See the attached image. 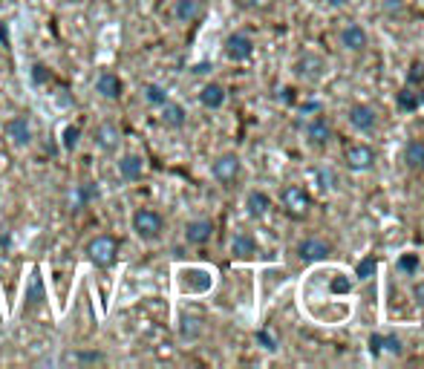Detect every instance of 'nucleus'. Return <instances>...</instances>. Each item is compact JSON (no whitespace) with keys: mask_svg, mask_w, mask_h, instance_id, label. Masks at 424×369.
I'll return each mask as SVG.
<instances>
[{"mask_svg":"<svg viewBox=\"0 0 424 369\" xmlns=\"http://www.w3.org/2000/svg\"><path fill=\"white\" fill-rule=\"evenodd\" d=\"M416 297H418V303L424 306V283H418V286H416Z\"/></svg>","mask_w":424,"mask_h":369,"instance_id":"42","label":"nucleus"},{"mask_svg":"<svg viewBox=\"0 0 424 369\" xmlns=\"http://www.w3.org/2000/svg\"><path fill=\"white\" fill-rule=\"evenodd\" d=\"M95 194H99V190H93V188H87V185H78L75 194H73V205H75V208H78V205H87Z\"/></svg>","mask_w":424,"mask_h":369,"instance_id":"32","label":"nucleus"},{"mask_svg":"<svg viewBox=\"0 0 424 369\" xmlns=\"http://www.w3.org/2000/svg\"><path fill=\"white\" fill-rule=\"evenodd\" d=\"M130 226H133V234L139 239H159V234L165 231V219H162V214L151 211V208H139V211L130 217Z\"/></svg>","mask_w":424,"mask_h":369,"instance_id":"1","label":"nucleus"},{"mask_svg":"<svg viewBox=\"0 0 424 369\" xmlns=\"http://www.w3.org/2000/svg\"><path fill=\"white\" fill-rule=\"evenodd\" d=\"M340 43H344V50H349V52H361L367 46V32L361 26L349 23V26L340 29Z\"/></svg>","mask_w":424,"mask_h":369,"instance_id":"16","label":"nucleus"},{"mask_svg":"<svg viewBox=\"0 0 424 369\" xmlns=\"http://www.w3.org/2000/svg\"><path fill=\"white\" fill-rule=\"evenodd\" d=\"M347 165L352 170H369L375 165V150L369 148V144H352V148L347 150Z\"/></svg>","mask_w":424,"mask_h":369,"instance_id":"12","label":"nucleus"},{"mask_svg":"<svg viewBox=\"0 0 424 369\" xmlns=\"http://www.w3.org/2000/svg\"><path fill=\"white\" fill-rule=\"evenodd\" d=\"M269 3L271 0H237V6H242V9H263Z\"/></svg>","mask_w":424,"mask_h":369,"instance_id":"37","label":"nucleus"},{"mask_svg":"<svg viewBox=\"0 0 424 369\" xmlns=\"http://www.w3.org/2000/svg\"><path fill=\"white\" fill-rule=\"evenodd\" d=\"M306 136H309V141H312V144H318V148L329 144V139H332V124H329V119L315 116L312 121H309V127H306Z\"/></svg>","mask_w":424,"mask_h":369,"instance_id":"13","label":"nucleus"},{"mask_svg":"<svg viewBox=\"0 0 424 369\" xmlns=\"http://www.w3.org/2000/svg\"><path fill=\"white\" fill-rule=\"evenodd\" d=\"M329 254H332V243L323 237H306L298 246V257L303 263H323Z\"/></svg>","mask_w":424,"mask_h":369,"instance_id":"5","label":"nucleus"},{"mask_svg":"<svg viewBox=\"0 0 424 369\" xmlns=\"http://www.w3.org/2000/svg\"><path fill=\"white\" fill-rule=\"evenodd\" d=\"M87 257H90V263L93 266H99V268H110L113 263H116V257H119V243L113 237L102 234V237H95L90 239V246H87Z\"/></svg>","mask_w":424,"mask_h":369,"instance_id":"2","label":"nucleus"},{"mask_svg":"<svg viewBox=\"0 0 424 369\" xmlns=\"http://www.w3.org/2000/svg\"><path fill=\"white\" fill-rule=\"evenodd\" d=\"M23 300L29 303V306H38V303H44V300H46V295H44V277L38 275V271L29 277V286H26V295H23Z\"/></svg>","mask_w":424,"mask_h":369,"instance_id":"23","label":"nucleus"},{"mask_svg":"<svg viewBox=\"0 0 424 369\" xmlns=\"http://www.w3.org/2000/svg\"><path fill=\"white\" fill-rule=\"evenodd\" d=\"M32 81H35V84L50 81V70H46L44 63H35V67H32Z\"/></svg>","mask_w":424,"mask_h":369,"instance_id":"35","label":"nucleus"},{"mask_svg":"<svg viewBox=\"0 0 424 369\" xmlns=\"http://www.w3.org/2000/svg\"><path fill=\"white\" fill-rule=\"evenodd\" d=\"M142 173H144V159L136 156V153H127L119 159V176L124 182H136L142 179Z\"/></svg>","mask_w":424,"mask_h":369,"instance_id":"14","label":"nucleus"},{"mask_svg":"<svg viewBox=\"0 0 424 369\" xmlns=\"http://www.w3.org/2000/svg\"><path fill=\"white\" fill-rule=\"evenodd\" d=\"M197 14H200V3H197V0H176V6H173V18H176L179 23L193 21Z\"/></svg>","mask_w":424,"mask_h":369,"instance_id":"24","label":"nucleus"},{"mask_svg":"<svg viewBox=\"0 0 424 369\" xmlns=\"http://www.w3.org/2000/svg\"><path fill=\"white\" fill-rule=\"evenodd\" d=\"M211 173L214 179L222 182V185H231L237 176H240V156L237 153H222L214 165H211Z\"/></svg>","mask_w":424,"mask_h":369,"instance_id":"6","label":"nucleus"},{"mask_svg":"<svg viewBox=\"0 0 424 369\" xmlns=\"http://www.w3.org/2000/svg\"><path fill=\"white\" fill-rule=\"evenodd\" d=\"M300 113H303V116H312V113H320V101H306V104L300 107Z\"/></svg>","mask_w":424,"mask_h":369,"instance_id":"39","label":"nucleus"},{"mask_svg":"<svg viewBox=\"0 0 424 369\" xmlns=\"http://www.w3.org/2000/svg\"><path fill=\"white\" fill-rule=\"evenodd\" d=\"M280 92H283V95H280L283 104H295V90H291V87H283Z\"/></svg>","mask_w":424,"mask_h":369,"instance_id":"41","label":"nucleus"},{"mask_svg":"<svg viewBox=\"0 0 424 369\" xmlns=\"http://www.w3.org/2000/svg\"><path fill=\"white\" fill-rule=\"evenodd\" d=\"M179 332H182V338H197L200 335V320L197 317H182V326H179Z\"/></svg>","mask_w":424,"mask_h":369,"instance_id":"31","label":"nucleus"},{"mask_svg":"<svg viewBox=\"0 0 424 369\" xmlns=\"http://www.w3.org/2000/svg\"><path fill=\"white\" fill-rule=\"evenodd\" d=\"M200 104L205 107V110H220L222 104H225V87L222 84H205L202 90H200Z\"/></svg>","mask_w":424,"mask_h":369,"instance_id":"20","label":"nucleus"},{"mask_svg":"<svg viewBox=\"0 0 424 369\" xmlns=\"http://www.w3.org/2000/svg\"><path fill=\"white\" fill-rule=\"evenodd\" d=\"M211 286H214V277H211V271H205V268H182L179 271V288L188 295H202Z\"/></svg>","mask_w":424,"mask_h":369,"instance_id":"4","label":"nucleus"},{"mask_svg":"<svg viewBox=\"0 0 424 369\" xmlns=\"http://www.w3.org/2000/svg\"><path fill=\"white\" fill-rule=\"evenodd\" d=\"M418 266H421L418 254H401L398 257V271H401V275H407V277H413L418 271Z\"/></svg>","mask_w":424,"mask_h":369,"instance_id":"29","label":"nucleus"},{"mask_svg":"<svg viewBox=\"0 0 424 369\" xmlns=\"http://www.w3.org/2000/svg\"><path fill=\"white\" fill-rule=\"evenodd\" d=\"M323 58H318V55H303L300 61H298V75L300 78H306V81H318V78H323Z\"/></svg>","mask_w":424,"mask_h":369,"instance_id":"19","label":"nucleus"},{"mask_svg":"<svg viewBox=\"0 0 424 369\" xmlns=\"http://www.w3.org/2000/svg\"><path fill=\"white\" fill-rule=\"evenodd\" d=\"M254 52V41L246 35V32H231L225 38V55L231 61H249Z\"/></svg>","mask_w":424,"mask_h":369,"instance_id":"7","label":"nucleus"},{"mask_svg":"<svg viewBox=\"0 0 424 369\" xmlns=\"http://www.w3.org/2000/svg\"><path fill=\"white\" fill-rule=\"evenodd\" d=\"M389 355H401V341L396 338V335H384V343H381Z\"/></svg>","mask_w":424,"mask_h":369,"instance_id":"34","label":"nucleus"},{"mask_svg":"<svg viewBox=\"0 0 424 369\" xmlns=\"http://www.w3.org/2000/svg\"><path fill=\"white\" fill-rule=\"evenodd\" d=\"M315 179L320 182V188H335V176L329 170H318L315 173Z\"/></svg>","mask_w":424,"mask_h":369,"instance_id":"36","label":"nucleus"},{"mask_svg":"<svg viewBox=\"0 0 424 369\" xmlns=\"http://www.w3.org/2000/svg\"><path fill=\"white\" fill-rule=\"evenodd\" d=\"M404 165L410 168V170H424V141L421 139L407 141V148H404Z\"/></svg>","mask_w":424,"mask_h":369,"instance_id":"22","label":"nucleus"},{"mask_svg":"<svg viewBox=\"0 0 424 369\" xmlns=\"http://www.w3.org/2000/svg\"><path fill=\"white\" fill-rule=\"evenodd\" d=\"M254 338H257V343L263 346L266 352H277V338H274V335H271L269 329H260V332L254 335Z\"/></svg>","mask_w":424,"mask_h":369,"instance_id":"33","label":"nucleus"},{"mask_svg":"<svg viewBox=\"0 0 424 369\" xmlns=\"http://www.w3.org/2000/svg\"><path fill=\"white\" fill-rule=\"evenodd\" d=\"M6 136L12 139L15 148H26V144L32 141V124L26 116H15L6 121Z\"/></svg>","mask_w":424,"mask_h":369,"instance_id":"9","label":"nucleus"},{"mask_svg":"<svg viewBox=\"0 0 424 369\" xmlns=\"http://www.w3.org/2000/svg\"><path fill=\"white\" fill-rule=\"evenodd\" d=\"M78 361H90V363H95V361H104V355H99V352H81Z\"/></svg>","mask_w":424,"mask_h":369,"instance_id":"40","label":"nucleus"},{"mask_svg":"<svg viewBox=\"0 0 424 369\" xmlns=\"http://www.w3.org/2000/svg\"><path fill=\"white\" fill-rule=\"evenodd\" d=\"M349 124L358 133H372L375 124H378V116H375V110L369 104H355L349 110Z\"/></svg>","mask_w":424,"mask_h":369,"instance_id":"8","label":"nucleus"},{"mask_svg":"<svg viewBox=\"0 0 424 369\" xmlns=\"http://www.w3.org/2000/svg\"><path fill=\"white\" fill-rule=\"evenodd\" d=\"M269 208H271L269 194H263V190H249V197H246V214L249 217H254V219L266 217Z\"/></svg>","mask_w":424,"mask_h":369,"instance_id":"21","label":"nucleus"},{"mask_svg":"<svg viewBox=\"0 0 424 369\" xmlns=\"http://www.w3.org/2000/svg\"><path fill=\"white\" fill-rule=\"evenodd\" d=\"M375 271H378V260H375V257H364V260L355 266V277L358 280H372Z\"/></svg>","mask_w":424,"mask_h":369,"instance_id":"28","label":"nucleus"},{"mask_svg":"<svg viewBox=\"0 0 424 369\" xmlns=\"http://www.w3.org/2000/svg\"><path fill=\"white\" fill-rule=\"evenodd\" d=\"M349 0H329V6H347Z\"/></svg>","mask_w":424,"mask_h":369,"instance_id":"43","label":"nucleus"},{"mask_svg":"<svg viewBox=\"0 0 424 369\" xmlns=\"http://www.w3.org/2000/svg\"><path fill=\"white\" fill-rule=\"evenodd\" d=\"M214 237V222L211 219H191L185 226V239L191 246H205Z\"/></svg>","mask_w":424,"mask_h":369,"instance_id":"11","label":"nucleus"},{"mask_svg":"<svg viewBox=\"0 0 424 369\" xmlns=\"http://www.w3.org/2000/svg\"><path fill=\"white\" fill-rule=\"evenodd\" d=\"M95 92H102L107 101H119L122 92H124V84L116 72H102L99 78H95Z\"/></svg>","mask_w":424,"mask_h":369,"instance_id":"10","label":"nucleus"},{"mask_svg":"<svg viewBox=\"0 0 424 369\" xmlns=\"http://www.w3.org/2000/svg\"><path fill=\"white\" fill-rule=\"evenodd\" d=\"M78 141H81V127L78 124H67V127H64V139H61L64 150H75Z\"/></svg>","mask_w":424,"mask_h":369,"instance_id":"30","label":"nucleus"},{"mask_svg":"<svg viewBox=\"0 0 424 369\" xmlns=\"http://www.w3.org/2000/svg\"><path fill=\"white\" fill-rule=\"evenodd\" d=\"M162 124L165 127H173V130H179V127H185L188 121V113H185V107L182 104H173V101H165L162 104Z\"/></svg>","mask_w":424,"mask_h":369,"instance_id":"18","label":"nucleus"},{"mask_svg":"<svg viewBox=\"0 0 424 369\" xmlns=\"http://www.w3.org/2000/svg\"><path fill=\"white\" fill-rule=\"evenodd\" d=\"M280 205H283V211H286L289 217L303 219V217L309 214V208H312V197H309L306 188L289 185V188H283V194H280Z\"/></svg>","mask_w":424,"mask_h":369,"instance_id":"3","label":"nucleus"},{"mask_svg":"<svg viewBox=\"0 0 424 369\" xmlns=\"http://www.w3.org/2000/svg\"><path fill=\"white\" fill-rule=\"evenodd\" d=\"M384 335H372V338H369V352H372V355H378V352H384Z\"/></svg>","mask_w":424,"mask_h":369,"instance_id":"38","label":"nucleus"},{"mask_svg":"<svg viewBox=\"0 0 424 369\" xmlns=\"http://www.w3.org/2000/svg\"><path fill=\"white\" fill-rule=\"evenodd\" d=\"M396 104H398V110H401V113H416V110L421 107V101H418V95H416V90H410V87H404V90L398 92V99H396Z\"/></svg>","mask_w":424,"mask_h":369,"instance_id":"26","label":"nucleus"},{"mask_svg":"<svg viewBox=\"0 0 424 369\" xmlns=\"http://www.w3.org/2000/svg\"><path fill=\"white\" fill-rule=\"evenodd\" d=\"M257 251H260V246L251 234H246V231L234 234V239H231V254L234 257H240V260H251V257H257Z\"/></svg>","mask_w":424,"mask_h":369,"instance_id":"15","label":"nucleus"},{"mask_svg":"<svg viewBox=\"0 0 424 369\" xmlns=\"http://www.w3.org/2000/svg\"><path fill=\"white\" fill-rule=\"evenodd\" d=\"M119 141H122V133H119V127L116 124H99L95 127V144H99L102 150H116L119 148Z\"/></svg>","mask_w":424,"mask_h":369,"instance_id":"17","label":"nucleus"},{"mask_svg":"<svg viewBox=\"0 0 424 369\" xmlns=\"http://www.w3.org/2000/svg\"><path fill=\"white\" fill-rule=\"evenodd\" d=\"M144 101L153 104V107H162L168 101V90L162 84H144Z\"/></svg>","mask_w":424,"mask_h":369,"instance_id":"27","label":"nucleus"},{"mask_svg":"<svg viewBox=\"0 0 424 369\" xmlns=\"http://www.w3.org/2000/svg\"><path fill=\"white\" fill-rule=\"evenodd\" d=\"M407 87L416 90L418 101L424 104V63L421 61H416L413 67H410V72H407Z\"/></svg>","mask_w":424,"mask_h":369,"instance_id":"25","label":"nucleus"}]
</instances>
